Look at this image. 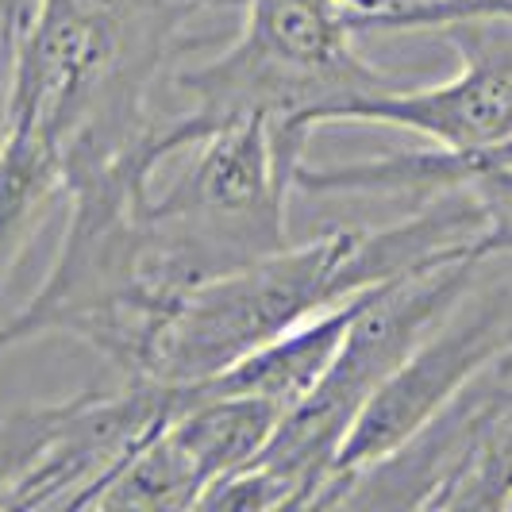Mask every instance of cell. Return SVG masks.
Returning <instances> with one entry per match:
<instances>
[{"instance_id": "obj_1", "label": "cell", "mask_w": 512, "mask_h": 512, "mask_svg": "<svg viewBox=\"0 0 512 512\" xmlns=\"http://www.w3.org/2000/svg\"><path fill=\"white\" fill-rule=\"evenodd\" d=\"M482 243L512 255V231L489 224L486 201L470 189L439 193L385 228H335L285 243L185 293L162 320L139 378L205 382L312 316Z\"/></svg>"}, {"instance_id": "obj_2", "label": "cell", "mask_w": 512, "mask_h": 512, "mask_svg": "<svg viewBox=\"0 0 512 512\" xmlns=\"http://www.w3.org/2000/svg\"><path fill=\"white\" fill-rule=\"evenodd\" d=\"M243 12L228 51L178 77L189 97L178 120L193 143L220 124L266 116L278 147L301 158L316 108L393 85L351 47V0H243Z\"/></svg>"}, {"instance_id": "obj_3", "label": "cell", "mask_w": 512, "mask_h": 512, "mask_svg": "<svg viewBox=\"0 0 512 512\" xmlns=\"http://www.w3.org/2000/svg\"><path fill=\"white\" fill-rule=\"evenodd\" d=\"M505 355H512V285H493L478 297L466 289L459 305L370 393L339 447L335 478L405 447L478 378L493 374Z\"/></svg>"}, {"instance_id": "obj_4", "label": "cell", "mask_w": 512, "mask_h": 512, "mask_svg": "<svg viewBox=\"0 0 512 512\" xmlns=\"http://www.w3.org/2000/svg\"><path fill=\"white\" fill-rule=\"evenodd\" d=\"M455 43L462 70L451 81L420 89H370L308 116V131L324 124H382L432 139L436 147H482L512 135V20H462L439 27Z\"/></svg>"}, {"instance_id": "obj_5", "label": "cell", "mask_w": 512, "mask_h": 512, "mask_svg": "<svg viewBox=\"0 0 512 512\" xmlns=\"http://www.w3.org/2000/svg\"><path fill=\"white\" fill-rule=\"evenodd\" d=\"M512 181V135L482 147H432L339 162V166H293V185L316 197H439L455 189H482Z\"/></svg>"}, {"instance_id": "obj_6", "label": "cell", "mask_w": 512, "mask_h": 512, "mask_svg": "<svg viewBox=\"0 0 512 512\" xmlns=\"http://www.w3.org/2000/svg\"><path fill=\"white\" fill-rule=\"evenodd\" d=\"M282 412L285 405L258 393H220L189 382L181 385V405L166 420V436L208 489L216 478L258 459Z\"/></svg>"}, {"instance_id": "obj_7", "label": "cell", "mask_w": 512, "mask_h": 512, "mask_svg": "<svg viewBox=\"0 0 512 512\" xmlns=\"http://www.w3.org/2000/svg\"><path fill=\"white\" fill-rule=\"evenodd\" d=\"M362 301H366V293L312 316V320L289 328L270 343H262L251 355L231 362L228 370H220V374H212L197 385L220 389V393H258V397H270V401L289 409L293 401H301L308 389L328 374V366L335 362L343 339H347L355 316H359Z\"/></svg>"}, {"instance_id": "obj_8", "label": "cell", "mask_w": 512, "mask_h": 512, "mask_svg": "<svg viewBox=\"0 0 512 512\" xmlns=\"http://www.w3.org/2000/svg\"><path fill=\"white\" fill-rule=\"evenodd\" d=\"M201 493V478L181 459L162 424L97 486L89 509H197Z\"/></svg>"}, {"instance_id": "obj_9", "label": "cell", "mask_w": 512, "mask_h": 512, "mask_svg": "<svg viewBox=\"0 0 512 512\" xmlns=\"http://www.w3.org/2000/svg\"><path fill=\"white\" fill-rule=\"evenodd\" d=\"M74 405L77 393L66 401H39L0 412V509H20L24 493L66 432Z\"/></svg>"}, {"instance_id": "obj_10", "label": "cell", "mask_w": 512, "mask_h": 512, "mask_svg": "<svg viewBox=\"0 0 512 512\" xmlns=\"http://www.w3.org/2000/svg\"><path fill=\"white\" fill-rule=\"evenodd\" d=\"M355 35L439 31L462 20H512V0H351Z\"/></svg>"}, {"instance_id": "obj_11", "label": "cell", "mask_w": 512, "mask_h": 512, "mask_svg": "<svg viewBox=\"0 0 512 512\" xmlns=\"http://www.w3.org/2000/svg\"><path fill=\"white\" fill-rule=\"evenodd\" d=\"M193 8H220V4H243V0H189Z\"/></svg>"}, {"instance_id": "obj_12", "label": "cell", "mask_w": 512, "mask_h": 512, "mask_svg": "<svg viewBox=\"0 0 512 512\" xmlns=\"http://www.w3.org/2000/svg\"><path fill=\"white\" fill-rule=\"evenodd\" d=\"M493 370H497V374H505V378H512V355H505V359L497 362Z\"/></svg>"}]
</instances>
